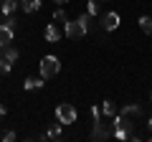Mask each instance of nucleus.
<instances>
[{
  "label": "nucleus",
  "instance_id": "obj_12",
  "mask_svg": "<svg viewBox=\"0 0 152 142\" xmlns=\"http://www.w3.org/2000/svg\"><path fill=\"white\" fill-rule=\"evenodd\" d=\"M20 8H23L26 13H33V10L41 8V0H20Z\"/></svg>",
  "mask_w": 152,
  "mask_h": 142
},
{
  "label": "nucleus",
  "instance_id": "obj_6",
  "mask_svg": "<svg viewBox=\"0 0 152 142\" xmlns=\"http://www.w3.org/2000/svg\"><path fill=\"white\" fill-rule=\"evenodd\" d=\"M13 33H15V28H10L8 23H0V48L13 43Z\"/></svg>",
  "mask_w": 152,
  "mask_h": 142
},
{
  "label": "nucleus",
  "instance_id": "obj_15",
  "mask_svg": "<svg viewBox=\"0 0 152 142\" xmlns=\"http://www.w3.org/2000/svg\"><path fill=\"white\" fill-rule=\"evenodd\" d=\"M18 3H20V0H5V3H3V15H10Z\"/></svg>",
  "mask_w": 152,
  "mask_h": 142
},
{
  "label": "nucleus",
  "instance_id": "obj_23",
  "mask_svg": "<svg viewBox=\"0 0 152 142\" xmlns=\"http://www.w3.org/2000/svg\"><path fill=\"white\" fill-rule=\"evenodd\" d=\"M53 3H69V0H53Z\"/></svg>",
  "mask_w": 152,
  "mask_h": 142
},
{
  "label": "nucleus",
  "instance_id": "obj_1",
  "mask_svg": "<svg viewBox=\"0 0 152 142\" xmlns=\"http://www.w3.org/2000/svg\"><path fill=\"white\" fill-rule=\"evenodd\" d=\"M114 135H117V140H140V135L134 132V122L129 119V117L124 114H114Z\"/></svg>",
  "mask_w": 152,
  "mask_h": 142
},
{
  "label": "nucleus",
  "instance_id": "obj_20",
  "mask_svg": "<svg viewBox=\"0 0 152 142\" xmlns=\"http://www.w3.org/2000/svg\"><path fill=\"white\" fill-rule=\"evenodd\" d=\"M91 117L94 119H102V109H99V107H91Z\"/></svg>",
  "mask_w": 152,
  "mask_h": 142
},
{
  "label": "nucleus",
  "instance_id": "obj_3",
  "mask_svg": "<svg viewBox=\"0 0 152 142\" xmlns=\"http://www.w3.org/2000/svg\"><path fill=\"white\" fill-rule=\"evenodd\" d=\"M58 71H61V61L56 59V56H46V59L41 61V76H43V79L56 76Z\"/></svg>",
  "mask_w": 152,
  "mask_h": 142
},
{
  "label": "nucleus",
  "instance_id": "obj_21",
  "mask_svg": "<svg viewBox=\"0 0 152 142\" xmlns=\"http://www.w3.org/2000/svg\"><path fill=\"white\" fill-rule=\"evenodd\" d=\"M15 140V132H5V135H3V142H13Z\"/></svg>",
  "mask_w": 152,
  "mask_h": 142
},
{
  "label": "nucleus",
  "instance_id": "obj_14",
  "mask_svg": "<svg viewBox=\"0 0 152 142\" xmlns=\"http://www.w3.org/2000/svg\"><path fill=\"white\" fill-rule=\"evenodd\" d=\"M3 56H5V59H8V61H10V64H15V61H18V51H15V48H13V46H10V43H8V46H5V48H3Z\"/></svg>",
  "mask_w": 152,
  "mask_h": 142
},
{
  "label": "nucleus",
  "instance_id": "obj_11",
  "mask_svg": "<svg viewBox=\"0 0 152 142\" xmlns=\"http://www.w3.org/2000/svg\"><path fill=\"white\" fill-rule=\"evenodd\" d=\"M41 86H43V76H41V79L28 76V79H26V84H23V89H26V91H33V89H41Z\"/></svg>",
  "mask_w": 152,
  "mask_h": 142
},
{
  "label": "nucleus",
  "instance_id": "obj_4",
  "mask_svg": "<svg viewBox=\"0 0 152 142\" xmlns=\"http://www.w3.org/2000/svg\"><path fill=\"white\" fill-rule=\"evenodd\" d=\"M56 119H58V124H74L76 122V109L71 104H58L56 107Z\"/></svg>",
  "mask_w": 152,
  "mask_h": 142
},
{
  "label": "nucleus",
  "instance_id": "obj_18",
  "mask_svg": "<svg viewBox=\"0 0 152 142\" xmlns=\"http://www.w3.org/2000/svg\"><path fill=\"white\" fill-rule=\"evenodd\" d=\"M58 137H61V127L56 124V127H51V130H48V135H46V140H58Z\"/></svg>",
  "mask_w": 152,
  "mask_h": 142
},
{
  "label": "nucleus",
  "instance_id": "obj_10",
  "mask_svg": "<svg viewBox=\"0 0 152 142\" xmlns=\"http://www.w3.org/2000/svg\"><path fill=\"white\" fill-rule=\"evenodd\" d=\"M102 114H107V117H114V114H119V109H117V104H114L112 99H107V102L102 104Z\"/></svg>",
  "mask_w": 152,
  "mask_h": 142
},
{
  "label": "nucleus",
  "instance_id": "obj_17",
  "mask_svg": "<svg viewBox=\"0 0 152 142\" xmlns=\"http://www.w3.org/2000/svg\"><path fill=\"white\" fill-rule=\"evenodd\" d=\"M53 20L56 23H66V20H69V15H66L61 8H56V10H53Z\"/></svg>",
  "mask_w": 152,
  "mask_h": 142
},
{
  "label": "nucleus",
  "instance_id": "obj_24",
  "mask_svg": "<svg viewBox=\"0 0 152 142\" xmlns=\"http://www.w3.org/2000/svg\"><path fill=\"white\" fill-rule=\"evenodd\" d=\"M150 127H152V119H150Z\"/></svg>",
  "mask_w": 152,
  "mask_h": 142
},
{
  "label": "nucleus",
  "instance_id": "obj_13",
  "mask_svg": "<svg viewBox=\"0 0 152 142\" xmlns=\"http://www.w3.org/2000/svg\"><path fill=\"white\" fill-rule=\"evenodd\" d=\"M140 28L147 33V36H152V15H142L140 18Z\"/></svg>",
  "mask_w": 152,
  "mask_h": 142
},
{
  "label": "nucleus",
  "instance_id": "obj_2",
  "mask_svg": "<svg viewBox=\"0 0 152 142\" xmlns=\"http://www.w3.org/2000/svg\"><path fill=\"white\" fill-rule=\"evenodd\" d=\"M89 13H84V15H79L76 20H66L64 23V28H66V36L69 38H81V36H86V31H89Z\"/></svg>",
  "mask_w": 152,
  "mask_h": 142
},
{
  "label": "nucleus",
  "instance_id": "obj_8",
  "mask_svg": "<svg viewBox=\"0 0 152 142\" xmlns=\"http://www.w3.org/2000/svg\"><path fill=\"white\" fill-rule=\"evenodd\" d=\"M43 38L48 41V43H58V38H61V31L56 28V23L46 26V31H43Z\"/></svg>",
  "mask_w": 152,
  "mask_h": 142
},
{
  "label": "nucleus",
  "instance_id": "obj_16",
  "mask_svg": "<svg viewBox=\"0 0 152 142\" xmlns=\"http://www.w3.org/2000/svg\"><path fill=\"white\" fill-rule=\"evenodd\" d=\"M10 61L5 59V56H0V76H5V74H10Z\"/></svg>",
  "mask_w": 152,
  "mask_h": 142
},
{
  "label": "nucleus",
  "instance_id": "obj_9",
  "mask_svg": "<svg viewBox=\"0 0 152 142\" xmlns=\"http://www.w3.org/2000/svg\"><path fill=\"white\" fill-rule=\"evenodd\" d=\"M119 114L129 117V119H134V117H140V104H124L119 109Z\"/></svg>",
  "mask_w": 152,
  "mask_h": 142
},
{
  "label": "nucleus",
  "instance_id": "obj_22",
  "mask_svg": "<svg viewBox=\"0 0 152 142\" xmlns=\"http://www.w3.org/2000/svg\"><path fill=\"white\" fill-rule=\"evenodd\" d=\"M5 114H8V109L3 107V104H0V117H5Z\"/></svg>",
  "mask_w": 152,
  "mask_h": 142
},
{
  "label": "nucleus",
  "instance_id": "obj_19",
  "mask_svg": "<svg viewBox=\"0 0 152 142\" xmlns=\"http://www.w3.org/2000/svg\"><path fill=\"white\" fill-rule=\"evenodd\" d=\"M86 13H89V15H96V13H99V3H96V0H89Z\"/></svg>",
  "mask_w": 152,
  "mask_h": 142
},
{
  "label": "nucleus",
  "instance_id": "obj_5",
  "mask_svg": "<svg viewBox=\"0 0 152 142\" xmlns=\"http://www.w3.org/2000/svg\"><path fill=\"white\" fill-rule=\"evenodd\" d=\"M112 135V130H109L107 124H102V119H94V132H91V140H107V137Z\"/></svg>",
  "mask_w": 152,
  "mask_h": 142
},
{
  "label": "nucleus",
  "instance_id": "obj_7",
  "mask_svg": "<svg viewBox=\"0 0 152 142\" xmlns=\"http://www.w3.org/2000/svg\"><path fill=\"white\" fill-rule=\"evenodd\" d=\"M119 23H122V18L117 15V13H107V15L102 18V28L104 31H114V28H119Z\"/></svg>",
  "mask_w": 152,
  "mask_h": 142
}]
</instances>
